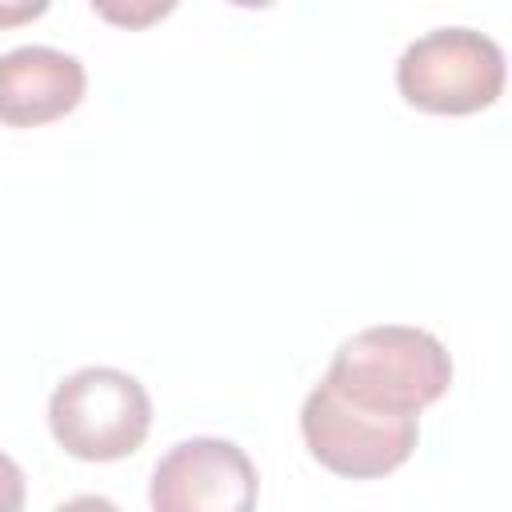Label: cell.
Instances as JSON below:
<instances>
[{"instance_id":"cell-7","label":"cell","mask_w":512,"mask_h":512,"mask_svg":"<svg viewBox=\"0 0 512 512\" xmlns=\"http://www.w3.org/2000/svg\"><path fill=\"white\" fill-rule=\"evenodd\" d=\"M92 8H96L100 20L136 32V28H148V24L164 20L176 8V0H92Z\"/></svg>"},{"instance_id":"cell-8","label":"cell","mask_w":512,"mask_h":512,"mask_svg":"<svg viewBox=\"0 0 512 512\" xmlns=\"http://www.w3.org/2000/svg\"><path fill=\"white\" fill-rule=\"evenodd\" d=\"M24 508V472L12 456L0 452V512H20Z\"/></svg>"},{"instance_id":"cell-3","label":"cell","mask_w":512,"mask_h":512,"mask_svg":"<svg viewBox=\"0 0 512 512\" xmlns=\"http://www.w3.org/2000/svg\"><path fill=\"white\" fill-rule=\"evenodd\" d=\"M396 88L420 112L472 116L500 100L504 52L484 32L436 28L404 48L396 60Z\"/></svg>"},{"instance_id":"cell-4","label":"cell","mask_w":512,"mask_h":512,"mask_svg":"<svg viewBox=\"0 0 512 512\" xmlns=\"http://www.w3.org/2000/svg\"><path fill=\"white\" fill-rule=\"evenodd\" d=\"M300 432H304L312 460H320L328 472L348 476V480H376V476L396 472L412 456L416 436H420L416 416L352 404L328 380H320L304 396Z\"/></svg>"},{"instance_id":"cell-10","label":"cell","mask_w":512,"mask_h":512,"mask_svg":"<svg viewBox=\"0 0 512 512\" xmlns=\"http://www.w3.org/2000/svg\"><path fill=\"white\" fill-rule=\"evenodd\" d=\"M228 4H236V8H268L276 0H228Z\"/></svg>"},{"instance_id":"cell-1","label":"cell","mask_w":512,"mask_h":512,"mask_svg":"<svg viewBox=\"0 0 512 512\" xmlns=\"http://www.w3.org/2000/svg\"><path fill=\"white\" fill-rule=\"evenodd\" d=\"M324 380L352 404L416 416L448 392L452 360L432 332L380 324L348 336L336 348Z\"/></svg>"},{"instance_id":"cell-5","label":"cell","mask_w":512,"mask_h":512,"mask_svg":"<svg viewBox=\"0 0 512 512\" xmlns=\"http://www.w3.org/2000/svg\"><path fill=\"white\" fill-rule=\"evenodd\" d=\"M256 488L244 448L220 436H192L160 456L148 500L156 512H248Z\"/></svg>"},{"instance_id":"cell-2","label":"cell","mask_w":512,"mask_h":512,"mask_svg":"<svg viewBox=\"0 0 512 512\" xmlns=\"http://www.w3.org/2000/svg\"><path fill=\"white\" fill-rule=\"evenodd\" d=\"M48 428L76 460H124L148 440L152 400L144 384L120 368H80L56 384L48 400Z\"/></svg>"},{"instance_id":"cell-6","label":"cell","mask_w":512,"mask_h":512,"mask_svg":"<svg viewBox=\"0 0 512 512\" xmlns=\"http://www.w3.org/2000/svg\"><path fill=\"white\" fill-rule=\"evenodd\" d=\"M84 64L48 44H24L0 56V124L40 128L84 100Z\"/></svg>"},{"instance_id":"cell-9","label":"cell","mask_w":512,"mask_h":512,"mask_svg":"<svg viewBox=\"0 0 512 512\" xmlns=\"http://www.w3.org/2000/svg\"><path fill=\"white\" fill-rule=\"evenodd\" d=\"M52 0H0V28H20L32 24L48 12Z\"/></svg>"}]
</instances>
